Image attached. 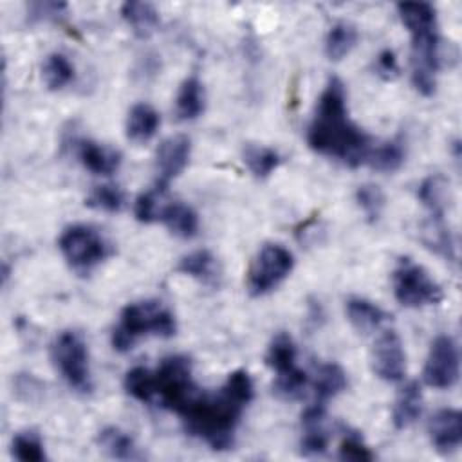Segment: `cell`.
<instances>
[{"label": "cell", "instance_id": "ba28073f", "mask_svg": "<svg viewBox=\"0 0 462 462\" xmlns=\"http://www.w3.org/2000/svg\"><path fill=\"white\" fill-rule=\"evenodd\" d=\"M294 256L282 244H265L247 271V291L258 298L274 291L292 271Z\"/></svg>", "mask_w": 462, "mask_h": 462}, {"label": "cell", "instance_id": "44dd1931", "mask_svg": "<svg viewBox=\"0 0 462 462\" xmlns=\"http://www.w3.org/2000/svg\"><path fill=\"white\" fill-rule=\"evenodd\" d=\"M175 269L177 273L195 278L206 285H215L220 276L218 262L208 249H197L184 254Z\"/></svg>", "mask_w": 462, "mask_h": 462}, {"label": "cell", "instance_id": "7402d4cb", "mask_svg": "<svg viewBox=\"0 0 462 462\" xmlns=\"http://www.w3.org/2000/svg\"><path fill=\"white\" fill-rule=\"evenodd\" d=\"M97 446L101 451H105L112 458H119V460L143 458V453L139 451L134 437L117 426L103 428L97 433Z\"/></svg>", "mask_w": 462, "mask_h": 462}, {"label": "cell", "instance_id": "4316f807", "mask_svg": "<svg viewBox=\"0 0 462 462\" xmlns=\"http://www.w3.org/2000/svg\"><path fill=\"white\" fill-rule=\"evenodd\" d=\"M76 70L70 60L61 52H51L42 65V78L49 90H61L74 81Z\"/></svg>", "mask_w": 462, "mask_h": 462}, {"label": "cell", "instance_id": "3957f363", "mask_svg": "<svg viewBox=\"0 0 462 462\" xmlns=\"http://www.w3.org/2000/svg\"><path fill=\"white\" fill-rule=\"evenodd\" d=\"M175 332V316L162 301H134L128 303L119 314V323L112 330V346L117 352H128L143 336L171 337Z\"/></svg>", "mask_w": 462, "mask_h": 462}, {"label": "cell", "instance_id": "5bb4252c", "mask_svg": "<svg viewBox=\"0 0 462 462\" xmlns=\"http://www.w3.org/2000/svg\"><path fill=\"white\" fill-rule=\"evenodd\" d=\"M79 162L94 175L108 177L121 166V153L110 146L99 144L92 139H81L76 146Z\"/></svg>", "mask_w": 462, "mask_h": 462}, {"label": "cell", "instance_id": "ab89813d", "mask_svg": "<svg viewBox=\"0 0 462 462\" xmlns=\"http://www.w3.org/2000/svg\"><path fill=\"white\" fill-rule=\"evenodd\" d=\"M65 9L67 5L61 2H32L27 5V14L36 20H51L63 14Z\"/></svg>", "mask_w": 462, "mask_h": 462}, {"label": "cell", "instance_id": "ac0fdd59", "mask_svg": "<svg viewBox=\"0 0 462 462\" xmlns=\"http://www.w3.org/2000/svg\"><path fill=\"white\" fill-rule=\"evenodd\" d=\"M157 220H161L166 229L179 238H193L199 233V217L195 209L179 200L161 206Z\"/></svg>", "mask_w": 462, "mask_h": 462}, {"label": "cell", "instance_id": "7a4b0ae2", "mask_svg": "<svg viewBox=\"0 0 462 462\" xmlns=\"http://www.w3.org/2000/svg\"><path fill=\"white\" fill-rule=\"evenodd\" d=\"M253 399V381L245 370L227 375L213 395H197L180 413L189 435L204 440L211 449L224 451L235 442V431L242 411Z\"/></svg>", "mask_w": 462, "mask_h": 462}, {"label": "cell", "instance_id": "277c9868", "mask_svg": "<svg viewBox=\"0 0 462 462\" xmlns=\"http://www.w3.org/2000/svg\"><path fill=\"white\" fill-rule=\"evenodd\" d=\"M191 359L182 354L168 356L153 372L155 401L162 408L182 413L184 408L199 395L191 377Z\"/></svg>", "mask_w": 462, "mask_h": 462}, {"label": "cell", "instance_id": "83f0119b", "mask_svg": "<svg viewBox=\"0 0 462 462\" xmlns=\"http://www.w3.org/2000/svg\"><path fill=\"white\" fill-rule=\"evenodd\" d=\"M244 162L256 179H267L280 168L282 155L269 146L247 144L244 148Z\"/></svg>", "mask_w": 462, "mask_h": 462}, {"label": "cell", "instance_id": "8fae6325", "mask_svg": "<svg viewBox=\"0 0 462 462\" xmlns=\"http://www.w3.org/2000/svg\"><path fill=\"white\" fill-rule=\"evenodd\" d=\"M191 157V141L184 134L171 135L164 139L157 152H155V188L164 191L173 179H177L186 166L189 164Z\"/></svg>", "mask_w": 462, "mask_h": 462}, {"label": "cell", "instance_id": "4dcf8cb0", "mask_svg": "<svg viewBox=\"0 0 462 462\" xmlns=\"http://www.w3.org/2000/svg\"><path fill=\"white\" fill-rule=\"evenodd\" d=\"M422 242L437 254L455 260V244L449 229L444 224V217H430V220L424 224Z\"/></svg>", "mask_w": 462, "mask_h": 462}, {"label": "cell", "instance_id": "f1b7e54d", "mask_svg": "<svg viewBox=\"0 0 462 462\" xmlns=\"http://www.w3.org/2000/svg\"><path fill=\"white\" fill-rule=\"evenodd\" d=\"M417 197L430 211V217H444L448 204V180L442 175L426 177L417 189Z\"/></svg>", "mask_w": 462, "mask_h": 462}, {"label": "cell", "instance_id": "836d02e7", "mask_svg": "<svg viewBox=\"0 0 462 462\" xmlns=\"http://www.w3.org/2000/svg\"><path fill=\"white\" fill-rule=\"evenodd\" d=\"M356 202H357L359 209L363 211L365 218H366L370 224H374V222H377L379 217L383 215L386 199H384L383 189H381L377 184L366 182V184H361V186L356 189Z\"/></svg>", "mask_w": 462, "mask_h": 462}, {"label": "cell", "instance_id": "9c48e42d", "mask_svg": "<svg viewBox=\"0 0 462 462\" xmlns=\"http://www.w3.org/2000/svg\"><path fill=\"white\" fill-rule=\"evenodd\" d=\"M460 374L458 346L451 336L440 334L431 345L424 363L422 377L428 386L437 390H449L457 384Z\"/></svg>", "mask_w": 462, "mask_h": 462}, {"label": "cell", "instance_id": "7c38bea8", "mask_svg": "<svg viewBox=\"0 0 462 462\" xmlns=\"http://www.w3.org/2000/svg\"><path fill=\"white\" fill-rule=\"evenodd\" d=\"M430 440L439 453H451L462 442V415L455 408H442L428 422Z\"/></svg>", "mask_w": 462, "mask_h": 462}, {"label": "cell", "instance_id": "52a82bcc", "mask_svg": "<svg viewBox=\"0 0 462 462\" xmlns=\"http://www.w3.org/2000/svg\"><path fill=\"white\" fill-rule=\"evenodd\" d=\"M58 247L67 263L78 273H88L110 254V245L103 235L85 224L65 227L60 235Z\"/></svg>", "mask_w": 462, "mask_h": 462}, {"label": "cell", "instance_id": "d6a6232c", "mask_svg": "<svg viewBox=\"0 0 462 462\" xmlns=\"http://www.w3.org/2000/svg\"><path fill=\"white\" fill-rule=\"evenodd\" d=\"M85 204L97 211L117 213L125 206V193L121 188L114 184H101L88 193V197L85 199Z\"/></svg>", "mask_w": 462, "mask_h": 462}, {"label": "cell", "instance_id": "8d00e7d4", "mask_svg": "<svg viewBox=\"0 0 462 462\" xmlns=\"http://www.w3.org/2000/svg\"><path fill=\"white\" fill-rule=\"evenodd\" d=\"M339 458L341 460H356V462H368L374 460V453L363 442L357 433H346L339 444Z\"/></svg>", "mask_w": 462, "mask_h": 462}, {"label": "cell", "instance_id": "6da1fadb", "mask_svg": "<svg viewBox=\"0 0 462 462\" xmlns=\"http://www.w3.org/2000/svg\"><path fill=\"white\" fill-rule=\"evenodd\" d=\"M309 146L325 157L356 168L366 162L372 150L370 137L348 117L345 85L330 78L321 90L307 130Z\"/></svg>", "mask_w": 462, "mask_h": 462}, {"label": "cell", "instance_id": "1f68e13d", "mask_svg": "<svg viewBox=\"0 0 462 462\" xmlns=\"http://www.w3.org/2000/svg\"><path fill=\"white\" fill-rule=\"evenodd\" d=\"M123 386L126 393L139 402H153L155 401V383L153 372L144 366H135L126 372Z\"/></svg>", "mask_w": 462, "mask_h": 462}, {"label": "cell", "instance_id": "74e56055", "mask_svg": "<svg viewBox=\"0 0 462 462\" xmlns=\"http://www.w3.org/2000/svg\"><path fill=\"white\" fill-rule=\"evenodd\" d=\"M162 191L161 189H152V191H144L137 197L135 200V206H134V213H135V218L143 224H150L153 220L159 218V209L161 206L157 204V195H161Z\"/></svg>", "mask_w": 462, "mask_h": 462}, {"label": "cell", "instance_id": "d6986e66", "mask_svg": "<svg viewBox=\"0 0 462 462\" xmlns=\"http://www.w3.org/2000/svg\"><path fill=\"white\" fill-rule=\"evenodd\" d=\"M397 13L410 36L439 31L437 11L428 2H402L397 4Z\"/></svg>", "mask_w": 462, "mask_h": 462}, {"label": "cell", "instance_id": "f35d334b", "mask_svg": "<svg viewBox=\"0 0 462 462\" xmlns=\"http://www.w3.org/2000/svg\"><path fill=\"white\" fill-rule=\"evenodd\" d=\"M374 70L375 74L384 79V81H393L397 76H399V61H397V56L392 49H384L381 51L377 56H375V61H374Z\"/></svg>", "mask_w": 462, "mask_h": 462}, {"label": "cell", "instance_id": "603a6c76", "mask_svg": "<svg viewBox=\"0 0 462 462\" xmlns=\"http://www.w3.org/2000/svg\"><path fill=\"white\" fill-rule=\"evenodd\" d=\"M121 16L139 38H148L161 23L159 11L150 2H125L121 5Z\"/></svg>", "mask_w": 462, "mask_h": 462}, {"label": "cell", "instance_id": "4fadbf2b", "mask_svg": "<svg viewBox=\"0 0 462 462\" xmlns=\"http://www.w3.org/2000/svg\"><path fill=\"white\" fill-rule=\"evenodd\" d=\"M301 440L300 449L305 457L323 455L328 446V431L325 426V404L312 402L301 413Z\"/></svg>", "mask_w": 462, "mask_h": 462}, {"label": "cell", "instance_id": "2e32d148", "mask_svg": "<svg viewBox=\"0 0 462 462\" xmlns=\"http://www.w3.org/2000/svg\"><path fill=\"white\" fill-rule=\"evenodd\" d=\"M159 125H161L159 112L148 103H137L128 110L125 132L132 143L144 144L157 134Z\"/></svg>", "mask_w": 462, "mask_h": 462}, {"label": "cell", "instance_id": "cb8c5ba5", "mask_svg": "<svg viewBox=\"0 0 462 462\" xmlns=\"http://www.w3.org/2000/svg\"><path fill=\"white\" fill-rule=\"evenodd\" d=\"M346 374L336 363H325L318 368L314 377V402L327 404V401L334 399L346 388Z\"/></svg>", "mask_w": 462, "mask_h": 462}, {"label": "cell", "instance_id": "e0dca14e", "mask_svg": "<svg viewBox=\"0 0 462 462\" xmlns=\"http://www.w3.org/2000/svg\"><path fill=\"white\" fill-rule=\"evenodd\" d=\"M422 413V392L417 381L406 383L393 402L392 422L395 430L410 428Z\"/></svg>", "mask_w": 462, "mask_h": 462}, {"label": "cell", "instance_id": "d4e9b609", "mask_svg": "<svg viewBox=\"0 0 462 462\" xmlns=\"http://www.w3.org/2000/svg\"><path fill=\"white\" fill-rule=\"evenodd\" d=\"M357 29L348 22L334 23L325 36V56L330 61H341L357 45Z\"/></svg>", "mask_w": 462, "mask_h": 462}, {"label": "cell", "instance_id": "9a60e30c", "mask_svg": "<svg viewBox=\"0 0 462 462\" xmlns=\"http://www.w3.org/2000/svg\"><path fill=\"white\" fill-rule=\"evenodd\" d=\"M345 312H346V319L350 321V325L361 334H370V332L377 330L390 318L386 314V310H383L377 303H374L366 298H359V296L346 300Z\"/></svg>", "mask_w": 462, "mask_h": 462}, {"label": "cell", "instance_id": "ffe728a7", "mask_svg": "<svg viewBox=\"0 0 462 462\" xmlns=\"http://www.w3.org/2000/svg\"><path fill=\"white\" fill-rule=\"evenodd\" d=\"M206 108V92L204 85L197 76L186 78L175 97V114L180 121L197 119Z\"/></svg>", "mask_w": 462, "mask_h": 462}, {"label": "cell", "instance_id": "d590c367", "mask_svg": "<svg viewBox=\"0 0 462 462\" xmlns=\"http://www.w3.org/2000/svg\"><path fill=\"white\" fill-rule=\"evenodd\" d=\"M309 383L307 374L301 368H294L285 374H276V379L273 383V392L285 401H294L303 395V390Z\"/></svg>", "mask_w": 462, "mask_h": 462}, {"label": "cell", "instance_id": "8992f818", "mask_svg": "<svg viewBox=\"0 0 462 462\" xmlns=\"http://www.w3.org/2000/svg\"><path fill=\"white\" fill-rule=\"evenodd\" d=\"M51 357L65 379L76 392L87 393L92 390L88 348L83 336L76 330L60 332L51 345Z\"/></svg>", "mask_w": 462, "mask_h": 462}, {"label": "cell", "instance_id": "484cf974", "mask_svg": "<svg viewBox=\"0 0 462 462\" xmlns=\"http://www.w3.org/2000/svg\"><path fill=\"white\" fill-rule=\"evenodd\" d=\"M296 356H298V352H296V345H294L292 337L287 332H278L267 346L265 363L276 374H285V372L298 368Z\"/></svg>", "mask_w": 462, "mask_h": 462}, {"label": "cell", "instance_id": "30bf717a", "mask_svg": "<svg viewBox=\"0 0 462 462\" xmlns=\"http://www.w3.org/2000/svg\"><path fill=\"white\" fill-rule=\"evenodd\" d=\"M372 372L386 381L399 383L406 374V352L395 330H384L377 336L370 352Z\"/></svg>", "mask_w": 462, "mask_h": 462}, {"label": "cell", "instance_id": "5b68a950", "mask_svg": "<svg viewBox=\"0 0 462 462\" xmlns=\"http://www.w3.org/2000/svg\"><path fill=\"white\" fill-rule=\"evenodd\" d=\"M392 287L395 300L406 309H422L442 301V287L430 276V273L411 262L401 258L392 273Z\"/></svg>", "mask_w": 462, "mask_h": 462}, {"label": "cell", "instance_id": "e575fe53", "mask_svg": "<svg viewBox=\"0 0 462 462\" xmlns=\"http://www.w3.org/2000/svg\"><path fill=\"white\" fill-rule=\"evenodd\" d=\"M13 457L23 462H43L47 458L43 440L34 431H20L13 439Z\"/></svg>", "mask_w": 462, "mask_h": 462}, {"label": "cell", "instance_id": "f546056e", "mask_svg": "<svg viewBox=\"0 0 462 462\" xmlns=\"http://www.w3.org/2000/svg\"><path fill=\"white\" fill-rule=\"evenodd\" d=\"M404 159H406V148H404L402 141L392 139V141H386V143L372 148L368 153L366 164H370V168H374L377 171L392 173L402 166Z\"/></svg>", "mask_w": 462, "mask_h": 462}]
</instances>
